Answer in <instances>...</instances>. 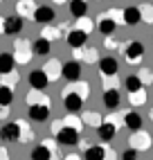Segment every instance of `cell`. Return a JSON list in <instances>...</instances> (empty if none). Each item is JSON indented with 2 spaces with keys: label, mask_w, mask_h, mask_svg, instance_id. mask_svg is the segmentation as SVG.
<instances>
[{
  "label": "cell",
  "mask_w": 153,
  "mask_h": 160,
  "mask_svg": "<svg viewBox=\"0 0 153 160\" xmlns=\"http://www.w3.org/2000/svg\"><path fill=\"white\" fill-rule=\"evenodd\" d=\"M57 140H59V144L74 147L76 142H79V131H76V126H70V124L61 126V129L57 131Z\"/></svg>",
  "instance_id": "1"
},
{
  "label": "cell",
  "mask_w": 153,
  "mask_h": 160,
  "mask_svg": "<svg viewBox=\"0 0 153 160\" xmlns=\"http://www.w3.org/2000/svg\"><path fill=\"white\" fill-rule=\"evenodd\" d=\"M124 57L128 63H140L144 59V45L140 41H128V45L124 48Z\"/></svg>",
  "instance_id": "2"
},
{
  "label": "cell",
  "mask_w": 153,
  "mask_h": 160,
  "mask_svg": "<svg viewBox=\"0 0 153 160\" xmlns=\"http://www.w3.org/2000/svg\"><path fill=\"white\" fill-rule=\"evenodd\" d=\"M20 133H23V126L18 122H7V124H2V129H0V138H2L5 142H18Z\"/></svg>",
  "instance_id": "3"
},
{
  "label": "cell",
  "mask_w": 153,
  "mask_h": 160,
  "mask_svg": "<svg viewBox=\"0 0 153 160\" xmlns=\"http://www.w3.org/2000/svg\"><path fill=\"white\" fill-rule=\"evenodd\" d=\"M61 77L70 83H76L81 79V63L79 61H68L65 66L61 68Z\"/></svg>",
  "instance_id": "4"
},
{
  "label": "cell",
  "mask_w": 153,
  "mask_h": 160,
  "mask_svg": "<svg viewBox=\"0 0 153 160\" xmlns=\"http://www.w3.org/2000/svg\"><path fill=\"white\" fill-rule=\"evenodd\" d=\"M23 32V18L20 16H7L2 18V34L7 36H16Z\"/></svg>",
  "instance_id": "5"
},
{
  "label": "cell",
  "mask_w": 153,
  "mask_h": 160,
  "mask_svg": "<svg viewBox=\"0 0 153 160\" xmlns=\"http://www.w3.org/2000/svg\"><path fill=\"white\" fill-rule=\"evenodd\" d=\"M63 106L68 113H79L83 108V97L79 92H63Z\"/></svg>",
  "instance_id": "6"
},
{
  "label": "cell",
  "mask_w": 153,
  "mask_h": 160,
  "mask_svg": "<svg viewBox=\"0 0 153 160\" xmlns=\"http://www.w3.org/2000/svg\"><path fill=\"white\" fill-rule=\"evenodd\" d=\"M65 43H68L72 50L79 52L86 43H88V34H86V32H81V29H72L70 34H68V38H65Z\"/></svg>",
  "instance_id": "7"
},
{
  "label": "cell",
  "mask_w": 153,
  "mask_h": 160,
  "mask_svg": "<svg viewBox=\"0 0 153 160\" xmlns=\"http://www.w3.org/2000/svg\"><path fill=\"white\" fill-rule=\"evenodd\" d=\"M117 70H119V63H117L115 57H104V59H99V72L104 74V77H115Z\"/></svg>",
  "instance_id": "8"
},
{
  "label": "cell",
  "mask_w": 153,
  "mask_h": 160,
  "mask_svg": "<svg viewBox=\"0 0 153 160\" xmlns=\"http://www.w3.org/2000/svg\"><path fill=\"white\" fill-rule=\"evenodd\" d=\"M54 16H57V14H54V9L47 7V5H41V7L34 9V20L41 23V25H50L54 20Z\"/></svg>",
  "instance_id": "9"
},
{
  "label": "cell",
  "mask_w": 153,
  "mask_h": 160,
  "mask_svg": "<svg viewBox=\"0 0 153 160\" xmlns=\"http://www.w3.org/2000/svg\"><path fill=\"white\" fill-rule=\"evenodd\" d=\"M29 117L34 122H47L50 117V106L47 104H29Z\"/></svg>",
  "instance_id": "10"
},
{
  "label": "cell",
  "mask_w": 153,
  "mask_h": 160,
  "mask_svg": "<svg viewBox=\"0 0 153 160\" xmlns=\"http://www.w3.org/2000/svg\"><path fill=\"white\" fill-rule=\"evenodd\" d=\"M122 20H124L126 25H131V27L140 25L142 23V9L140 7H126L124 14H122Z\"/></svg>",
  "instance_id": "11"
},
{
  "label": "cell",
  "mask_w": 153,
  "mask_h": 160,
  "mask_svg": "<svg viewBox=\"0 0 153 160\" xmlns=\"http://www.w3.org/2000/svg\"><path fill=\"white\" fill-rule=\"evenodd\" d=\"M115 133H117V126L113 122H101L99 126H97V135H99L101 142H111L115 138Z\"/></svg>",
  "instance_id": "12"
},
{
  "label": "cell",
  "mask_w": 153,
  "mask_h": 160,
  "mask_svg": "<svg viewBox=\"0 0 153 160\" xmlns=\"http://www.w3.org/2000/svg\"><path fill=\"white\" fill-rule=\"evenodd\" d=\"M47 74L43 72V70H32L29 72V86L32 88H36V90H43V88H47Z\"/></svg>",
  "instance_id": "13"
},
{
  "label": "cell",
  "mask_w": 153,
  "mask_h": 160,
  "mask_svg": "<svg viewBox=\"0 0 153 160\" xmlns=\"http://www.w3.org/2000/svg\"><path fill=\"white\" fill-rule=\"evenodd\" d=\"M124 124L128 126V129L131 131H142V124H144V122H142V115L137 113V111H126L124 113Z\"/></svg>",
  "instance_id": "14"
},
{
  "label": "cell",
  "mask_w": 153,
  "mask_h": 160,
  "mask_svg": "<svg viewBox=\"0 0 153 160\" xmlns=\"http://www.w3.org/2000/svg\"><path fill=\"white\" fill-rule=\"evenodd\" d=\"M104 106L108 111H115L119 106V90L117 88H106L104 90Z\"/></svg>",
  "instance_id": "15"
},
{
  "label": "cell",
  "mask_w": 153,
  "mask_h": 160,
  "mask_svg": "<svg viewBox=\"0 0 153 160\" xmlns=\"http://www.w3.org/2000/svg\"><path fill=\"white\" fill-rule=\"evenodd\" d=\"M14 63H16L14 54H9V52H0V74L14 72Z\"/></svg>",
  "instance_id": "16"
},
{
  "label": "cell",
  "mask_w": 153,
  "mask_h": 160,
  "mask_svg": "<svg viewBox=\"0 0 153 160\" xmlns=\"http://www.w3.org/2000/svg\"><path fill=\"white\" fill-rule=\"evenodd\" d=\"M115 27H117V23H115L113 16H104V18H99V23H97V29H99L104 36H111L115 32Z\"/></svg>",
  "instance_id": "17"
},
{
  "label": "cell",
  "mask_w": 153,
  "mask_h": 160,
  "mask_svg": "<svg viewBox=\"0 0 153 160\" xmlns=\"http://www.w3.org/2000/svg\"><path fill=\"white\" fill-rule=\"evenodd\" d=\"M50 50H52L50 38L41 36V38H36V41H34V54H38V57H47V54H50Z\"/></svg>",
  "instance_id": "18"
},
{
  "label": "cell",
  "mask_w": 153,
  "mask_h": 160,
  "mask_svg": "<svg viewBox=\"0 0 153 160\" xmlns=\"http://www.w3.org/2000/svg\"><path fill=\"white\" fill-rule=\"evenodd\" d=\"M83 158L86 160H106V149L101 144H92V147L86 149V156Z\"/></svg>",
  "instance_id": "19"
},
{
  "label": "cell",
  "mask_w": 153,
  "mask_h": 160,
  "mask_svg": "<svg viewBox=\"0 0 153 160\" xmlns=\"http://www.w3.org/2000/svg\"><path fill=\"white\" fill-rule=\"evenodd\" d=\"M151 144V140H149V135L146 133H135L133 138H131V149H135V151H140V149H146Z\"/></svg>",
  "instance_id": "20"
},
{
  "label": "cell",
  "mask_w": 153,
  "mask_h": 160,
  "mask_svg": "<svg viewBox=\"0 0 153 160\" xmlns=\"http://www.w3.org/2000/svg\"><path fill=\"white\" fill-rule=\"evenodd\" d=\"M70 14L74 18H83L88 14V2H83V0H72L70 2Z\"/></svg>",
  "instance_id": "21"
},
{
  "label": "cell",
  "mask_w": 153,
  "mask_h": 160,
  "mask_svg": "<svg viewBox=\"0 0 153 160\" xmlns=\"http://www.w3.org/2000/svg\"><path fill=\"white\" fill-rule=\"evenodd\" d=\"M12 104H14V90L9 86H0V108H7Z\"/></svg>",
  "instance_id": "22"
},
{
  "label": "cell",
  "mask_w": 153,
  "mask_h": 160,
  "mask_svg": "<svg viewBox=\"0 0 153 160\" xmlns=\"http://www.w3.org/2000/svg\"><path fill=\"white\" fill-rule=\"evenodd\" d=\"M32 160H52V151L47 144H38L32 151Z\"/></svg>",
  "instance_id": "23"
},
{
  "label": "cell",
  "mask_w": 153,
  "mask_h": 160,
  "mask_svg": "<svg viewBox=\"0 0 153 160\" xmlns=\"http://www.w3.org/2000/svg\"><path fill=\"white\" fill-rule=\"evenodd\" d=\"M124 86H126V90H128L131 95H133V92H140L142 88H144V86H142V81L137 79V74H128V77L124 79Z\"/></svg>",
  "instance_id": "24"
},
{
  "label": "cell",
  "mask_w": 153,
  "mask_h": 160,
  "mask_svg": "<svg viewBox=\"0 0 153 160\" xmlns=\"http://www.w3.org/2000/svg\"><path fill=\"white\" fill-rule=\"evenodd\" d=\"M137 79H140V81H142V86H144V83H146V86H149V83H151V81H153V72H151V70H146V68H144V70H142V72H140V74H137Z\"/></svg>",
  "instance_id": "25"
},
{
  "label": "cell",
  "mask_w": 153,
  "mask_h": 160,
  "mask_svg": "<svg viewBox=\"0 0 153 160\" xmlns=\"http://www.w3.org/2000/svg\"><path fill=\"white\" fill-rule=\"evenodd\" d=\"M144 95H146V92H144V88H142L140 92H133V97H131V102H133L135 106H142V104L146 102V97H144Z\"/></svg>",
  "instance_id": "26"
},
{
  "label": "cell",
  "mask_w": 153,
  "mask_h": 160,
  "mask_svg": "<svg viewBox=\"0 0 153 160\" xmlns=\"http://www.w3.org/2000/svg\"><path fill=\"white\" fill-rule=\"evenodd\" d=\"M122 160H137V151L135 149H126V151L122 153Z\"/></svg>",
  "instance_id": "27"
},
{
  "label": "cell",
  "mask_w": 153,
  "mask_h": 160,
  "mask_svg": "<svg viewBox=\"0 0 153 160\" xmlns=\"http://www.w3.org/2000/svg\"><path fill=\"white\" fill-rule=\"evenodd\" d=\"M86 120H88L90 124H97V126L101 124V122H99V115H97V113H88V117H86Z\"/></svg>",
  "instance_id": "28"
},
{
  "label": "cell",
  "mask_w": 153,
  "mask_h": 160,
  "mask_svg": "<svg viewBox=\"0 0 153 160\" xmlns=\"http://www.w3.org/2000/svg\"><path fill=\"white\" fill-rule=\"evenodd\" d=\"M142 18H146V20H151V23H153V9H151V7H146L144 12H142Z\"/></svg>",
  "instance_id": "29"
}]
</instances>
